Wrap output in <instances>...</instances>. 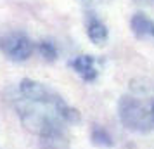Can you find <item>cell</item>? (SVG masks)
<instances>
[{
	"label": "cell",
	"mask_w": 154,
	"mask_h": 149,
	"mask_svg": "<svg viewBox=\"0 0 154 149\" xmlns=\"http://www.w3.org/2000/svg\"><path fill=\"white\" fill-rule=\"evenodd\" d=\"M14 107L21 123L43 139H56L64 127L78 121V111L45 83L23 78L14 97Z\"/></svg>",
	"instance_id": "1"
},
{
	"label": "cell",
	"mask_w": 154,
	"mask_h": 149,
	"mask_svg": "<svg viewBox=\"0 0 154 149\" xmlns=\"http://www.w3.org/2000/svg\"><path fill=\"white\" fill-rule=\"evenodd\" d=\"M119 120L130 130L147 132L152 128V104L147 106L137 97L125 95L119 101Z\"/></svg>",
	"instance_id": "2"
},
{
	"label": "cell",
	"mask_w": 154,
	"mask_h": 149,
	"mask_svg": "<svg viewBox=\"0 0 154 149\" xmlns=\"http://www.w3.org/2000/svg\"><path fill=\"white\" fill-rule=\"evenodd\" d=\"M0 49L12 61H26L33 54L35 43L31 42V38L28 35H24L21 31H16V33L7 35L0 42Z\"/></svg>",
	"instance_id": "3"
},
{
	"label": "cell",
	"mask_w": 154,
	"mask_h": 149,
	"mask_svg": "<svg viewBox=\"0 0 154 149\" xmlns=\"http://www.w3.org/2000/svg\"><path fill=\"white\" fill-rule=\"evenodd\" d=\"M73 70L85 80V82H94L99 76V68L97 63L92 56H78L73 59Z\"/></svg>",
	"instance_id": "4"
},
{
	"label": "cell",
	"mask_w": 154,
	"mask_h": 149,
	"mask_svg": "<svg viewBox=\"0 0 154 149\" xmlns=\"http://www.w3.org/2000/svg\"><path fill=\"white\" fill-rule=\"evenodd\" d=\"M130 28H132L133 35L139 38H154V21L142 12L133 14L132 21H130Z\"/></svg>",
	"instance_id": "5"
},
{
	"label": "cell",
	"mask_w": 154,
	"mask_h": 149,
	"mask_svg": "<svg viewBox=\"0 0 154 149\" xmlns=\"http://www.w3.org/2000/svg\"><path fill=\"white\" fill-rule=\"evenodd\" d=\"M87 35L94 43L102 45L107 40V28H106V24L102 21H99L97 17H92L87 23Z\"/></svg>",
	"instance_id": "6"
},
{
	"label": "cell",
	"mask_w": 154,
	"mask_h": 149,
	"mask_svg": "<svg viewBox=\"0 0 154 149\" xmlns=\"http://www.w3.org/2000/svg\"><path fill=\"white\" fill-rule=\"evenodd\" d=\"M92 141L95 142V144H99V146H111L112 144L111 135L100 127H95L92 130Z\"/></svg>",
	"instance_id": "7"
},
{
	"label": "cell",
	"mask_w": 154,
	"mask_h": 149,
	"mask_svg": "<svg viewBox=\"0 0 154 149\" xmlns=\"http://www.w3.org/2000/svg\"><path fill=\"white\" fill-rule=\"evenodd\" d=\"M38 50H40V54H42L47 61H54L57 57V49L54 43L50 42H40V45H38Z\"/></svg>",
	"instance_id": "8"
},
{
	"label": "cell",
	"mask_w": 154,
	"mask_h": 149,
	"mask_svg": "<svg viewBox=\"0 0 154 149\" xmlns=\"http://www.w3.org/2000/svg\"><path fill=\"white\" fill-rule=\"evenodd\" d=\"M83 4H92V2H95V0H82Z\"/></svg>",
	"instance_id": "9"
},
{
	"label": "cell",
	"mask_w": 154,
	"mask_h": 149,
	"mask_svg": "<svg viewBox=\"0 0 154 149\" xmlns=\"http://www.w3.org/2000/svg\"><path fill=\"white\" fill-rule=\"evenodd\" d=\"M152 121H154V102H152Z\"/></svg>",
	"instance_id": "10"
}]
</instances>
